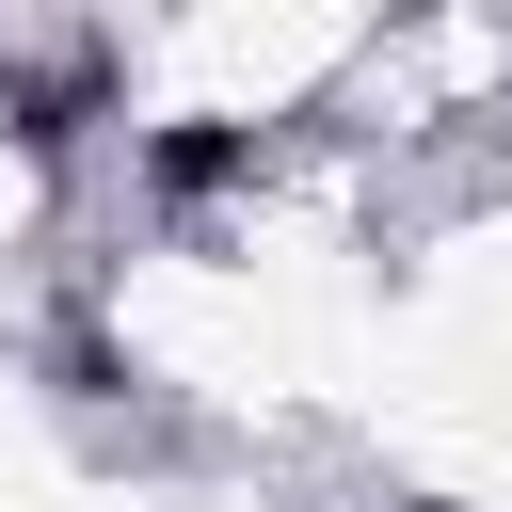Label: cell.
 <instances>
[{
    "label": "cell",
    "instance_id": "cell-1",
    "mask_svg": "<svg viewBox=\"0 0 512 512\" xmlns=\"http://www.w3.org/2000/svg\"><path fill=\"white\" fill-rule=\"evenodd\" d=\"M224 160H240V144H224V128H176V144H160V192H208V176H224Z\"/></svg>",
    "mask_w": 512,
    "mask_h": 512
}]
</instances>
